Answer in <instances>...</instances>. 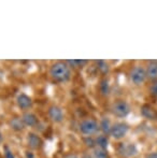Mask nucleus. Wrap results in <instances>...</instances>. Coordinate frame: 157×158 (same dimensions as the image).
<instances>
[{
  "instance_id": "obj_1",
  "label": "nucleus",
  "mask_w": 157,
  "mask_h": 158,
  "mask_svg": "<svg viewBox=\"0 0 157 158\" xmlns=\"http://www.w3.org/2000/svg\"><path fill=\"white\" fill-rule=\"evenodd\" d=\"M51 75H52L53 79H55L58 82H64L67 81L70 77V70L69 67L64 63H58L55 64L54 66L51 68L50 71Z\"/></svg>"
},
{
  "instance_id": "obj_2",
  "label": "nucleus",
  "mask_w": 157,
  "mask_h": 158,
  "mask_svg": "<svg viewBox=\"0 0 157 158\" xmlns=\"http://www.w3.org/2000/svg\"><path fill=\"white\" fill-rule=\"evenodd\" d=\"M130 112V106L126 101L123 100H118L112 106V113L116 115L118 117H125L129 114Z\"/></svg>"
},
{
  "instance_id": "obj_3",
  "label": "nucleus",
  "mask_w": 157,
  "mask_h": 158,
  "mask_svg": "<svg viewBox=\"0 0 157 158\" xmlns=\"http://www.w3.org/2000/svg\"><path fill=\"white\" fill-rule=\"evenodd\" d=\"M99 129V125L96 121L94 119H84L81 124H80V130L83 135H89L93 133L97 132Z\"/></svg>"
},
{
  "instance_id": "obj_4",
  "label": "nucleus",
  "mask_w": 157,
  "mask_h": 158,
  "mask_svg": "<svg viewBox=\"0 0 157 158\" xmlns=\"http://www.w3.org/2000/svg\"><path fill=\"white\" fill-rule=\"evenodd\" d=\"M130 79L136 85H140L147 79V71L142 67H134L130 72Z\"/></svg>"
},
{
  "instance_id": "obj_5",
  "label": "nucleus",
  "mask_w": 157,
  "mask_h": 158,
  "mask_svg": "<svg viewBox=\"0 0 157 158\" xmlns=\"http://www.w3.org/2000/svg\"><path fill=\"white\" fill-rule=\"evenodd\" d=\"M127 131H128V126L126 125V124L118 123V124H115V125L112 126L110 133H111V135L114 138V139L118 140V139H122V138L125 137Z\"/></svg>"
},
{
  "instance_id": "obj_6",
  "label": "nucleus",
  "mask_w": 157,
  "mask_h": 158,
  "mask_svg": "<svg viewBox=\"0 0 157 158\" xmlns=\"http://www.w3.org/2000/svg\"><path fill=\"white\" fill-rule=\"evenodd\" d=\"M119 154L125 157H134L138 154V148H136L134 144H122L119 146Z\"/></svg>"
},
{
  "instance_id": "obj_7",
  "label": "nucleus",
  "mask_w": 157,
  "mask_h": 158,
  "mask_svg": "<svg viewBox=\"0 0 157 158\" xmlns=\"http://www.w3.org/2000/svg\"><path fill=\"white\" fill-rule=\"evenodd\" d=\"M48 116L51 117L52 121L56 122V123H59V122H61L64 119V113L60 108L53 106L48 109Z\"/></svg>"
},
{
  "instance_id": "obj_8",
  "label": "nucleus",
  "mask_w": 157,
  "mask_h": 158,
  "mask_svg": "<svg viewBox=\"0 0 157 158\" xmlns=\"http://www.w3.org/2000/svg\"><path fill=\"white\" fill-rule=\"evenodd\" d=\"M141 114L147 119H151V121H156L157 119V111L149 104H145V106H142Z\"/></svg>"
},
{
  "instance_id": "obj_9",
  "label": "nucleus",
  "mask_w": 157,
  "mask_h": 158,
  "mask_svg": "<svg viewBox=\"0 0 157 158\" xmlns=\"http://www.w3.org/2000/svg\"><path fill=\"white\" fill-rule=\"evenodd\" d=\"M16 102H17V104H19V108L23 109V110H26V109L30 108V106H31V103H32L31 99L25 94H21L19 96H17Z\"/></svg>"
},
{
  "instance_id": "obj_10",
  "label": "nucleus",
  "mask_w": 157,
  "mask_h": 158,
  "mask_svg": "<svg viewBox=\"0 0 157 158\" xmlns=\"http://www.w3.org/2000/svg\"><path fill=\"white\" fill-rule=\"evenodd\" d=\"M28 144L32 148H39L42 144V141L39 135H37L36 133H30L28 135Z\"/></svg>"
},
{
  "instance_id": "obj_11",
  "label": "nucleus",
  "mask_w": 157,
  "mask_h": 158,
  "mask_svg": "<svg viewBox=\"0 0 157 158\" xmlns=\"http://www.w3.org/2000/svg\"><path fill=\"white\" fill-rule=\"evenodd\" d=\"M147 75L150 79H156L157 77V61L156 60L150 61L149 66H147Z\"/></svg>"
},
{
  "instance_id": "obj_12",
  "label": "nucleus",
  "mask_w": 157,
  "mask_h": 158,
  "mask_svg": "<svg viewBox=\"0 0 157 158\" xmlns=\"http://www.w3.org/2000/svg\"><path fill=\"white\" fill-rule=\"evenodd\" d=\"M22 119H23L24 124L27 126H35L38 123V119H37L36 115L32 114V113H26V114H24Z\"/></svg>"
},
{
  "instance_id": "obj_13",
  "label": "nucleus",
  "mask_w": 157,
  "mask_h": 158,
  "mask_svg": "<svg viewBox=\"0 0 157 158\" xmlns=\"http://www.w3.org/2000/svg\"><path fill=\"white\" fill-rule=\"evenodd\" d=\"M10 125L11 127H12L14 130H23L24 129V122H23V119H21V118H19V117H14V118H12L10 121Z\"/></svg>"
},
{
  "instance_id": "obj_14",
  "label": "nucleus",
  "mask_w": 157,
  "mask_h": 158,
  "mask_svg": "<svg viewBox=\"0 0 157 158\" xmlns=\"http://www.w3.org/2000/svg\"><path fill=\"white\" fill-rule=\"evenodd\" d=\"M95 143L98 145V148L105 150L108 144H109V141H108V138L105 137V135H98V137L96 138V140H95Z\"/></svg>"
},
{
  "instance_id": "obj_15",
  "label": "nucleus",
  "mask_w": 157,
  "mask_h": 158,
  "mask_svg": "<svg viewBox=\"0 0 157 158\" xmlns=\"http://www.w3.org/2000/svg\"><path fill=\"white\" fill-rule=\"evenodd\" d=\"M100 126H101V129H102V131H103L105 133H109L110 131H111V128H112L111 123H110L109 119L105 118V117L102 119V121H101Z\"/></svg>"
},
{
  "instance_id": "obj_16",
  "label": "nucleus",
  "mask_w": 157,
  "mask_h": 158,
  "mask_svg": "<svg viewBox=\"0 0 157 158\" xmlns=\"http://www.w3.org/2000/svg\"><path fill=\"white\" fill-rule=\"evenodd\" d=\"M94 156L95 158H108V153L105 150H103V148H95L94 151Z\"/></svg>"
},
{
  "instance_id": "obj_17",
  "label": "nucleus",
  "mask_w": 157,
  "mask_h": 158,
  "mask_svg": "<svg viewBox=\"0 0 157 158\" xmlns=\"http://www.w3.org/2000/svg\"><path fill=\"white\" fill-rule=\"evenodd\" d=\"M100 92L102 93L103 95H108V93H109V83H108V80H103V81H101Z\"/></svg>"
},
{
  "instance_id": "obj_18",
  "label": "nucleus",
  "mask_w": 157,
  "mask_h": 158,
  "mask_svg": "<svg viewBox=\"0 0 157 158\" xmlns=\"http://www.w3.org/2000/svg\"><path fill=\"white\" fill-rule=\"evenodd\" d=\"M97 64H98V68L100 69V71L102 73H107L109 71V66H108V64L105 60H98Z\"/></svg>"
},
{
  "instance_id": "obj_19",
  "label": "nucleus",
  "mask_w": 157,
  "mask_h": 158,
  "mask_svg": "<svg viewBox=\"0 0 157 158\" xmlns=\"http://www.w3.org/2000/svg\"><path fill=\"white\" fill-rule=\"evenodd\" d=\"M150 92L151 94L154 96V97H157V81H154L152 83L151 87H150Z\"/></svg>"
},
{
  "instance_id": "obj_20",
  "label": "nucleus",
  "mask_w": 157,
  "mask_h": 158,
  "mask_svg": "<svg viewBox=\"0 0 157 158\" xmlns=\"http://www.w3.org/2000/svg\"><path fill=\"white\" fill-rule=\"evenodd\" d=\"M4 156H6V158H15L13 153L11 152V150L9 148H6V146H4Z\"/></svg>"
},
{
  "instance_id": "obj_21",
  "label": "nucleus",
  "mask_w": 157,
  "mask_h": 158,
  "mask_svg": "<svg viewBox=\"0 0 157 158\" xmlns=\"http://www.w3.org/2000/svg\"><path fill=\"white\" fill-rule=\"evenodd\" d=\"M147 158H157V153H151L147 155Z\"/></svg>"
},
{
  "instance_id": "obj_22",
  "label": "nucleus",
  "mask_w": 157,
  "mask_h": 158,
  "mask_svg": "<svg viewBox=\"0 0 157 158\" xmlns=\"http://www.w3.org/2000/svg\"><path fill=\"white\" fill-rule=\"evenodd\" d=\"M26 157H27V158H34V156H32V154H31V153H29V152L26 153Z\"/></svg>"
},
{
  "instance_id": "obj_23",
  "label": "nucleus",
  "mask_w": 157,
  "mask_h": 158,
  "mask_svg": "<svg viewBox=\"0 0 157 158\" xmlns=\"http://www.w3.org/2000/svg\"><path fill=\"white\" fill-rule=\"evenodd\" d=\"M68 158H79L78 156H74V155H72V156H70V157H68Z\"/></svg>"
},
{
  "instance_id": "obj_24",
  "label": "nucleus",
  "mask_w": 157,
  "mask_h": 158,
  "mask_svg": "<svg viewBox=\"0 0 157 158\" xmlns=\"http://www.w3.org/2000/svg\"><path fill=\"white\" fill-rule=\"evenodd\" d=\"M0 138H1V135H0Z\"/></svg>"
}]
</instances>
